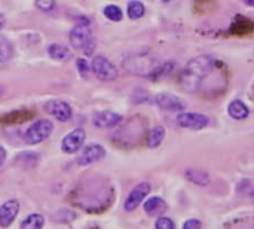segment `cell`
<instances>
[{
  "label": "cell",
  "instance_id": "obj_28",
  "mask_svg": "<svg viewBox=\"0 0 254 229\" xmlns=\"http://www.w3.org/2000/svg\"><path fill=\"white\" fill-rule=\"evenodd\" d=\"M4 22H6V19H4V16H3V15L0 13V30H1L3 27H4Z\"/></svg>",
  "mask_w": 254,
  "mask_h": 229
},
{
  "label": "cell",
  "instance_id": "obj_30",
  "mask_svg": "<svg viewBox=\"0 0 254 229\" xmlns=\"http://www.w3.org/2000/svg\"><path fill=\"white\" fill-rule=\"evenodd\" d=\"M3 94H4V88H3V86L0 85V98L3 97Z\"/></svg>",
  "mask_w": 254,
  "mask_h": 229
},
{
  "label": "cell",
  "instance_id": "obj_9",
  "mask_svg": "<svg viewBox=\"0 0 254 229\" xmlns=\"http://www.w3.org/2000/svg\"><path fill=\"white\" fill-rule=\"evenodd\" d=\"M45 110L49 115H52L60 122H67L71 118V115H73L70 104L65 103V101H61V100H51V101H48L45 104Z\"/></svg>",
  "mask_w": 254,
  "mask_h": 229
},
{
  "label": "cell",
  "instance_id": "obj_20",
  "mask_svg": "<svg viewBox=\"0 0 254 229\" xmlns=\"http://www.w3.org/2000/svg\"><path fill=\"white\" fill-rule=\"evenodd\" d=\"M13 55V46L12 43L4 37L0 36V63H7Z\"/></svg>",
  "mask_w": 254,
  "mask_h": 229
},
{
  "label": "cell",
  "instance_id": "obj_2",
  "mask_svg": "<svg viewBox=\"0 0 254 229\" xmlns=\"http://www.w3.org/2000/svg\"><path fill=\"white\" fill-rule=\"evenodd\" d=\"M162 64V61L152 54H137L129 55L124 60V67L127 72L138 75V76H153L156 69Z\"/></svg>",
  "mask_w": 254,
  "mask_h": 229
},
{
  "label": "cell",
  "instance_id": "obj_16",
  "mask_svg": "<svg viewBox=\"0 0 254 229\" xmlns=\"http://www.w3.org/2000/svg\"><path fill=\"white\" fill-rule=\"evenodd\" d=\"M228 113H229L231 118H234V119H237V121H241V119H246V118L249 116L250 110H249V107H247L243 101L235 100V101H232V103L228 106Z\"/></svg>",
  "mask_w": 254,
  "mask_h": 229
},
{
  "label": "cell",
  "instance_id": "obj_10",
  "mask_svg": "<svg viewBox=\"0 0 254 229\" xmlns=\"http://www.w3.org/2000/svg\"><path fill=\"white\" fill-rule=\"evenodd\" d=\"M106 156V149L101 145H89L83 149L82 155L77 158L79 165H89L97 161H101Z\"/></svg>",
  "mask_w": 254,
  "mask_h": 229
},
{
  "label": "cell",
  "instance_id": "obj_25",
  "mask_svg": "<svg viewBox=\"0 0 254 229\" xmlns=\"http://www.w3.org/2000/svg\"><path fill=\"white\" fill-rule=\"evenodd\" d=\"M77 69H79V73H80L82 76H86L88 72H89V64H88V61L79 58V60H77Z\"/></svg>",
  "mask_w": 254,
  "mask_h": 229
},
{
  "label": "cell",
  "instance_id": "obj_6",
  "mask_svg": "<svg viewBox=\"0 0 254 229\" xmlns=\"http://www.w3.org/2000/svg\"><path fill=\"white\" fill-rule=\"evenodd\" d=\"M177 124L182 128H189V130H202L208 127L210 118L202 113H190V112H182L177 115Z\"/></svg>",
  "mask_w": 254,
  "mask_h": 229
},
{
  "label": "cell",
  "instance_id": "obj_12",
  "mask_svg": "<svg viewBox=\"0 0 254 229\" xmlns=\"http://www.w3.org/2000/svg\"><path fill=\"white\" fill-rule=\"evenodd\" d=\"M156 104L164 109V110H170V112H179V110H185V103L173 95V94H168V92H162V94H158L156 98H155Z\"/></svg>",
  "mask_w": 254,
  "mask_h": 229
},
{
  "label": "cell",
  "instance_id": "obj_31",
  "mask_svg": "<svg viewBox=\"0 0 254 229\" xmlns=\"http://www.w3.org/2000/svg\"><path fill=\"white\" fill-rule=\"evenodd\" d=\"M164 3H170V1H173V0H162Z\"/></svg>",
  "mask_w": 254,
  "mask_h": 229
},
{
  "label": "cell",
  "instance_id": "obj_15",
  "mask_svg": "<svg viewBox=\"0 0 254 229\" xmlns=\"http://www.w3.org/2000/svg\"><path fill=\"white\" fill-rule=\"evenodd\" d=\"M185 177H186L190 183L198 185V186H207V185H210V180H211L210 176H208V173H205L204 170H196V168H189V170H186Z\"/></svg>",
  "mask_w": 254,
  "mask_h": 229
},
{
  "label": "cell",
  "instance_id": "obj_18",
  "mask_svg": "<svg viewBox=\"0 0 254 229\" xmlns=\"http://www.w3.org/2000/svg\"><path fill=\"white\" fill-rule=\"evenodd\" d=\"M164 137H165V128L158 125L155 128H152V131L149 133V137H147V146L155 149L158 148L162 142H164Z\"/></svg>",
  "mask_w": 254,
  "mask_h": 229
},
{
  "label": "cell",
  "instance_id": "obj_29",
  "mask_svg": "<svg viewBox=\"0 0 254 229\" xmlns=\"http://www.w3.org/2000/svg\"><path fill=\"white\" fill-rule=\"evenodd\" d=\"M244 3H246L247 6H254V0H244Z\"/></svg>",
  "mask_w": 254,
  "mask_h": 229
},
{
  "label": "cell",
  "instance_id": "obj_27",
  "mask_svg": "<svg viewBox=\"0 0 254 229\" xmlns=\"http://www.w3.org/2000/svg\"><path fill=\"white\" fill-rule=\"evenodd\" d=\"M4 161H6V151H4V148L0 145V167L4 164Z\"/></svg>",
  "mask_w": 254,
  "mask_h": 229
},
{
  "label": "cell",
  "instance_id": "obj_17",
  "mask_svg": "<svg viewBox=\"0 0 254 229\" xmlns=\"http://www.w3.org/2000/svg\"><path fill=\"white\" fill-rule=\"evenodd\" d=\"M48 54L52 60H57V61H65L68 57H70V49L64 45H60V43H54L48 48Z\"/></svg>",
  "mask_w": 254,
  "mask_h": 229
},
{
  "label": "cell",
  "instance_id": "obj_19",
  "mask_svg": "<svg viewBox=\"0 0 254 229\" xmlns=\"http://www.w3.org/2000/svg\"><path fill=\"white\" fill-rule=\"evenodd\" d=\"M45 225V218L39 213L30 215L25 221H22L21 228L22 229H40Z\"/></svg>",
  "mask_w": 254,
  "mask_h": 229
},
{
  "label": "cell",
  "instance_id": "obj_14",
  "mask_svg": "<svg viewBox=\"0 0 254 229\" xmlns=\"http://www.w3.org/2000/svg\"><path fill=\"white\" fill-rule=\"evenodd\" d=\"M165 210H167V203L159 197H152L144 203V212L152 218L161 216Z\"/></svg>",
  "mask_w": 254,
  "mask_h": 229
},
{
  "label": "cell",
  "instance_id": "obj_22",
  "mask_svg": "<svg viewBox=\"0 0 254 229\" xmlns=\"http://www.w3.org/2000/svg\"><path fill=\"white\" fill-rule=\"evenodd\" d=\"M103 12H104L106 18L110 19V21H121V19H122V10H121V7H118L116 4H109V6H106Z\"/></svg>",
  "mask_w": 254,
  "mask_h": 229
},
{
  "label": "cell",
  "instance_id": "obj_1",
  "mask_svg": "<svg viewBox=\"0 0 254 229\" xmlns=\"http://www.w3.org/2000/svg\"><path fill=\"white\" fill-rule=\"evenodd\" d=\"M214 66H216V61L208 55H199V57L192 58L186 64L183 73L180 75L182 86L188 92H195L199 88L201 82L214 70Z\"/></svg>",
  "mask_w": 254,
  "mask_h": 229
},
{
  "label": "cell",
  "instance_id": "obj_13",
  "mask_svg": "<svg viewBox=\"0 0 254 229\" xmlns=\"http://www.w3.org/2000/svg\"><path fill=\"white\" fill-rule=\"evenodd\" d=\"M121 121H122V116L112 110H101L94 115V124L100 128H113Z\"/></svg>",
  "mask_w": 254,
  "mask_h": 229
},
{
  "label": "cell",
  "instance_id": "obj_5",
  "mask_svg": "<svg viewBox=\"0 0 254 229\" xmlns=\"http://www.w3.org/2000/svg\"><path fill=\"white\" fill-rule=\"evenodd\" d=\"M91 67H92V72L95 73V76L100 80L110 82V80H115L118 77V69H116V66L110 60H107L106 57H103V55L95 57L92 60V63H91Z\"/></svg>",
  "mask_w": 254,
  "mask_h": 229
},
{
  "label": "cell",
  "instance_id": "obj_23",
  "mask_svg": "<svg viewBox=\"0 0 254 229\" xmlns=\"http://www.w3.org/2000/svg\"><path fill=\"white\" fill-rule=\"evenodd\" d=\"M155 227L158 229H174L176 228V224L170 219V218H158Z\"/></svg>",
  "mask_w": 254,
  "mask_h": 229
},
{
  "label": "cell",
  "instance_id": "obj_26",
  "mask_svg": "<svg viewBox=\"0 0 254 229\" xmlns=\"http://www.w3.org/2000/svg\"><path fill=\"white\" fill-rule=\"evenodd\" d=\"M201 227H202V224L199 221H196V219H190V221L183 224V228L185 229H198L201 228Z\"/></svg>",
  "mask_w": 254,
  "mask_h": 229
},
{
  "label": "cell",
  "instance_id": "obj_8",
  "mask_svg": "<svg viewBox=\"0 0 254 229\" xmlns=\"http://www.w3.org/2000/svg\"><path fill=\"white\" fill-rule=\"evenodd\" d=\"M149 194H150V185H149L147 182L138 183V185L129 192L128 198H127V201H125V204H124L125 210H127V212H134V210L144 201V198H146Z\"/></svg>",
  "mask_w": 254,
  "mask_h": 229
},
{
  "label": "cell",
  "instance_id": "obj_11",
  "mask_svg": "<svg viewBox=\"0 0 254 229\" xmlns=\"http://www.w3.org/2000/svg\"><path fill=\"white\" fill-rule=\"evenodd\" d=\"M19 212V203L16 200H9L0 207V227L7 228L15 221Z\"/></svg>",
  "mask_w": 254,
  "mask_h": 229
},
{
  "label": "cell",
  "instance_id": "obj_4",
  "mask_svg": "<svg viewBox=\"0 0 254 229\" xmlns=\"http://www.w3.org/2000/svg\"><path fill=\"white\" fill-rule=\"evenodd\" d=\"M52 130H54V125L49 119H39L27 128L25 136H24L25 143H28V145L42 143L51 136Z\"/></svg>",
  "mask_w": 254,
  "mask_h": 229
},
{
  "label": "cell",
  "instance_id": "obj_3",
  "mask_svg": "<svg viewBox=\"0 0 254 229\" xmlns=\"http://www.w3.org/2000/svg\"><path fill=\"white\" fill-rule=\"evenodd\" d=\"M70 43L74 49L83 51L86 55H91L97 43L92 37V31L88 24H77L70 31Z\"/></svg>",
  "mask_w": 254,
  "mask_h": 229
},
{
  "label": "cell",
  "instance_id": "obj_21",
  "mask_svg": "<svg viewBox=\"0 0 254 229\" xmlns=\"http://www.w3.org/2000/svg\"><path fill=\"white\" fill-rule=\"evenodd\" d=\"M144 15V4L138 0H132L128 3V16L131 19H138Z\"/></svg>",
  "mask_w": 254,
  "mask_h": 229
},
{
  "label": "cell",
  "instance_id": "obj_24",
  "mask_svg": "<svg viewBox=\"0 0 254 229\" xmlns=\"http://www.w3.org/2000/svg\"><path fill=\"white\" fill-rule=\"evenodd\" d=\"M36 6L43 12H51L55 7V0H36Z\"/></svg>",
  "mask_w": 254,
  "mask_h": 229
},
{
  "label": "cell",
  "instance_id": "obj_7",
  "mask_svg": "<svg viewBox=\"0 0 254 229\" xmlns=\"http://www.w3.org/2000/svg\"><path fill=\"white\" fill-rule=\"evenodd\" d=\"M85 143V131L82 128H74L73 131H70L61 142V149L64 153H76L77 151L82 149Z\"/></svg>",
  "mask_w": 254,
  "mask_h": 229
}]
</instances>
